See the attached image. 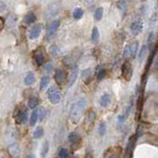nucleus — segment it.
I'll list each match as a JSON object with an SVG mask.
<instances>
[{
    "label": "nucleus",
    "instance_id": "b1692460",
    "mask_svg": "<svg viewBox=\"0 0 158 158\" xmlns=\"http://www.w3.org/2000/svg\"><path fill=\"white\" fill-rule=\"evenodd\" d=\"M95 120H96V115H95L94 111H92V110L89 111L88 115H87V122H88L89 126H91V125H93Z\"/></svg>",
    "mask_w": 158,
    "mask_h": 158
},
{
    "label": "nucleus",
    "instance_id": "c756f323",
    "mask_svg": "<svg viewBox=\"0 0 158 158\" xmlns=\"http://www.w3.org/2000/svg\"><path fill=\"white\" fill-rule=\"evenodd\" d=\"M43 135H44V129H43V128L39 126V128L36 129V131L34 132V138H40Z\"/></svg>",
    "mask_w": 158,
    "mask_h": 158
},
{
    "label": "nucleus",
    "instance_id": "a19ab883",
    "mask_svg": "<svg viewBox=\"0 0 158 158\" xmlns=\"http://www.w3.org/2000/svg\"><path fill=\"white\" fill-rule=\"evenodd\" d=\"M89 1H93V0H89Z\"/></svg>",
    "mask_w": 158,
    "mask_h": 158
},
{
    "label": "nucleus",
    "instance_id": "ddd939ff",
    "mask_svg": "<svg viewBox=\"0 0 158 158\" xmlns=\"http://www.w3.org/2000/svg\"><path fill=\"white\" fill-rule=\"evenodd\" d=\"M111 101H112V99H111L110 94L105 93V94H103V95L101 96L100 100H99V103H100V105H101V107L106 108V107H108L109 105L111 104Z\"/></svg>",
    "mask_w": 158,
    "mask_h": 158
},
{
    "label": "nucleus",
    "instance_id": "2f4dec72",
    "mask_svg": "<svg viewBox=\"0 0 158 158\" xmlns=\"http://www.w3.org/2000/svg\"><path fill=\"white\" fill-rule=\"evenodd\" d=\"M117 6L121 11H125L126 7H128V3H125V1H122V0H119L117 3Z\"/></svg>",
    "mask_w": 158,
    "mask_h": 158
},
{
    "label": "nucleus",
    "instance_id": "e433bc0d",
    "mask_svg": "<svg viewBox=\"0 0 158 158\" xmlns=\"http://www.w3.org/2000/svg\"><path fill=\"white\" fill-rule=\"evenodd\" d=\"M26 158H36V155L35 154H29V155H27Z\"/></svg>",
    "mask_w": 158,
    "mask_h": 158
},
{
    "label": "nucleus",
    "instance_id": "72a5a7b5",
    "mask_svg": "<svg viewBox=\"0 0 158 158\" xmlns=\"http://www.w3.org/2000/svg\"><path fill=\"white\" fill-rule=\"evenodd\" d=\"M89 76H90V69H86V70H84L83 71V79H87V78H89Z\"/></svg>",
    "mask_w": 158,
    "mask_h": 158
},
{
    "label": "nucleus",
    "instance_id": "5701e85b",
    "mask_svg": "<svg viewBox=\"0 0 158 158\" xmlns=\"http://www.w3.org/2000/svg\"><path fill=\"white\" fill-rule=\"evenodd\" d=\"M35 80H36V77H35L34 73H29V74L25 77L24 82H25V85L30 86V85H32V84L35 83Z\"/></svg>",
    "mask_w": 158,
    "mask_h": 158
},
{
    "label": "nucleus",
    "instance_id": "20e7f679",
    "mask_svg": "<svg viewBox=\"0 0 158 158\" xmlns=\"http://www.w3.org/2000/svg\"><path fill=\"white\" fill-rule=\"evenodd\" d=\"M122 77L126 82H129L132 77V66L129 61H125L122 65Z\"/></svg>",
    "mask_w": 158,
    "mask_h": 158
},
{
    "label": "nucleus",
    "instance_id": "6ab92c4d",
    "mask_svg": "<svg viewBox=\"0 0 158 158\" xmlns=\"http://www.w3.org/2000/svg\"><path fill=\"white\" fill-rule=\"evenodd\" d=\"M96 75H97V79L99 80V81H101V80H103L105 77H106V75H107V70L105 69L104 67H102V66H100V67H98Z\"/></svg>",
    "mask_w": 158,
    "mask_h": 158
},
{
    "label": "nucleus",
    "instance_id": "aec40b11",
    "mask_svg": "<svg viewBox=\"0 0 158 158\" xmlns=\"http://www.w3.org/2000/svg\"><path fill=\"white\" fill-rule=\"evenodd\" d=\"M99 38H100L99 29H98L97 27H94L92 30V33H91V41H92L93 43H97Z\"/></svg>",
    "mask_w": 158,
    "mask_h": 158
},
{
    "label": "nucleus",
    "instance_id": "39448f33",
    "mask_svg": "<svg viewBox=\"0 0 158 158\" xmlns=\"http://www.w3.org/2000/svg\"><path fill=\"white\" fill-rule=\"evenodd\" d=\"M48 95V100H50L51 103L52 104L59 103V101L61 99V93L57 87H51V88H50Z\"/></svg>",
    "mask_w": 158,
    "mask_h": 158
},
{
    "label": "nucleus",
    "instance_id": "58836bf2",
    "mask_svg": "<svg viewBox=\"0 0 158 158\" xmlns=\"http://www.w3.org/2000/svg\"><path fill=\"white\" fill-rule=\"evenodd\" d=\"M140 1H142V2H144V1H146V0H140Z\"/></svg>",
    "mask_w": 158,
    "mask_h": 158
},
{
    "label": "nucleus",
    "instance_id": "412c9836",
    "mask_svg": "<svg viewBox=\"0 0 158 158\" xmlns=\"http://www.w3.org/2000/svg\"><path fill=\"white\" fill-rule=\"evenodd\" d=\"M83 15H84V11L81 8H79V7L75 8L74 10H73V12H72V16H73V18H74L75 20L81 19L83 17Z\"/></svg>",
    "mask_w": 158,
    "mask_h": 158
},
{
    "label": "nucleus",
    "instance_id": "f8f14e48",
    "mask_svg": "<svg viewBox=\"0 0 158 158\" xmlns=\"http://www.w3.org/2000/svg\"><path fill=\"white\" fill-rule=\"evenodd\" d=\"M34 58H35V61H36V63H37L38 66L43 65L44 63H45V57L44 52L42 51L41 50H37L36 51H35V54H34Z\"/></svg>",
    "mask_w": 158,
    "mask_h": 158
},
{
    "label": "nucleus",
    "instance_id": "ea45409f",
    "mask_svg": "<svg viewBox=\"0 0 158 158\" xmlns=\"http://www.w3.org/2000/svg\"><path fill=\"white\" fill-rule=\"evenodd\" d=\"M73 158H78V157H76V156H74V157H73Z\"/></svg>",
    "mask_w": 158,
    "mask_h": 158
},
{
    "label": "nucleus",
    "instance_id": "4be33fe9",
    "mask_svg": "<svg viewBox=\"0 0 158 158\" xmlns=\"http://www.w3.org/2000/svg\"><path fill=\"white\" fill-rule=\"evenodd\" d=\"M103 16H104V9H103V7H99V8H97L96 10H95V12H94V19L96 20V21L102 20Z\"/></svg>",
    "mask_w": 158,
    "mask_h": 158
},
{
    "label": "nucleus",
    "instance_id": "473e14b6",
    "mask_svg": "<svg viewBox=\"0 0 158 158\" xmlns=\"http://www.w3.org/2000/svg\"><path fill=\"white\" fill-rule=\"evenodd\" d=\"M68 150L66 148H61L60 150L58 151V157L59 158H67L68 157Z\"/></svg>",
    "mask_w": 158,
    "mask_h": 158
},
{
    "label": "nucleus",
    "instance_id": "dca6fc26",
    "mask_svg": "<svg viewBox=\"0 0 158 158\" xmlns=\"http://www.w3.org/2000/svg\"><path fill=\"white\" fill-rule=\"evenodd\" d=\"M154 41H155V34H154V32H150L148 37H147V42H146V47L148 51H151Z\"/></svg>",
    "mask_w": 158,
    "mask_h": 158
},
{
    "label": "nucleus",
    "instance_id": "a211bd4d",
    "mask_svg": "<svg viewBox=\"0 0 158 158\" xmlns=\"http://www.w3.org/2000/svg\"><path fill=\"white\" fill-rule=\"evenodd\" d=\"M147 47H146V45H143L141 48H139V51L138 52V60L139 61H142L143 59H144V57H146V54H147Z\"/></svg>",
    "mask_w": 158,
    "mask_h": 158
},
{
    "label": "nucleus",
    "instance_id": "393cba45",
    "mask_svg": "<svg viewBox=\"0 0 158 158\" xmlns=\"http://www.w3.org/2000/svg\"><path fill=\"white\" fill-rule=\"evenodd\" d=\"M50 52L52 55H54V57H58V55L60 54L61 51H60V48H59V47L54 45H51V47L50 48Z\"/></svg>",
    "mask_w": 158,
    "mask_h": 158
},
{
    "label": "nucleus",
    "instance_id": "2eb2a0df",
    "mask_svg": "<svg viewBox=\"0 0 158 158\" xmlns=\"http://www.w3.org/2000/svg\"><path fill=\"white\" fill-rule=\"evenodd\" d=\"M68 140L71 144H78L81 141V138L78 133L76 132H70L69 135H68Z\"/></svg>",
    "mask_w": 158,
    "mask_h": 158
},
{
    "label": "nucleus",
    "instance_id": "7ed1b4c3",
    "mask_svg": "<svg viewBox=\"0 0 158 158\" xmlns=\"http://www.w3.org/2000/svg\"><path fill=\"white\" fill-rule=\"evenodd\" d=\"M60 10H61V2L55 1L54 3H51L45 12V18H52V17L57 16V14L60 12Z\"/></svg>",
    "mask_w": 158,
    "mask_h": 158
},
{
    "label": "nucleus",
    "instance_id": "9b49d317",
    "mask_svg": "<svg viewBox=\"0 0 158 158\" xmlns=\"http://www.w3.org/2000/svg\"><path fill=\"white\" fill-rule=\"evenodd\" d=\"M42 32V25L41 24H36L31 28V30L29 32V38L31 40H36L37 38H39Z\"/></svg>",
    "mask_w": 158,
    "mask_h": 158
},
{
    "label": "nucleus",
    "instance_id": "9d476101",
    "mask_svg": "<svg viewBox=\"0 0 158 158\" xmlns=\"http://www.w3.org/2000/svg\"><path fill=\"white\" fill-rule=\"evenodd\" d=\"M129 29H131V32L135 35V36H138V34H140L143 30V23L142 21H135L131 24L129 26Z\"/></svg>",
    "mask_w": 158,
    "mask_h": 158
},
{
    "label": "nucleus",
    "instance_id": "f03ea898",
    "mask_svg": "<svg viewBox=\"0 0 158 158\" xmlns=\"http://www.w3.org/2000/svg\"><path fill=\"white\" fill-rule=\"evenodd\" d=\"M138 51H139V43H138V41H135V42H132V44L125 45L124 48V51H122V57L125 59L135 58L136 55H138Z\"/></svg>",
    "mask_w": 158,
    "mask_h": 158
},
{
    "label": "nucleus",
    "instance_id": "4468645a",
    "mask_svg": "<svg viewBox=\"0 0 158 158\" xmlns=\"http://www.w3.org/2000/svg\"><path fill=\"white\" fill-rule=\"evenodd\" d=\"M77 76H78V68L77 66L72 68V72L70 73L69 76H68V81H69V87H71L73 84L75 83L76 79H77Z\"/></svg>",
    "mask_w": 158,
    "mask_h": 158
},
{
    "label": "nucleus",
    "instance_id": "6e6552de",
    "mask_svg": "<svg viewBox=\"0 0 158 158\" xmlns=\"http://www.w3.org/2000/svg\"><path fill=\"white\" fill-rule=\"evenodd\" d=\"M60 26V20H54L52 21V22L50 24V26H48V30H47V37L48 39L52 38L57 33V29Z\"/></svg>",
    "mask_w": 158,
    "mask_h": 158
},
{
    "label": "nucleus",
    "instance_id": "f3484780",
    "mask_svg": "<svg viewBox=\"0 0 158 158\" xmlns=\"http://www.w3.org/2000/svg\"><path fill=\"white\" fill-rule=\"evenodd\" d=\"M36 20H37V16L33 11H30L26 14V16H25V23L26 24H29L30 25V24H33Z\"/></svg>",
    "mask_w": 158,
    "mask_h": 158
},
{
    "label": "nucleus",
    "instance_id": "f257e3e1",
    "mask_svg": "<svg viewBox=\"0 0 158 158\" xmlns=\"http://www.w3.org/2000/svg\"><path fill=\"white\" fill-rule=\"evenodd\" d=\"M86 105H87V101L85 98H81V99H79L72 105L69 113L70 120L72 121V122H75L76 124V122H78L80 121V119H81L83 116L84 111H85Z\"/></svg>",
    "mask_w": 158,
    "mask_h": 158
},
{
    "label": "nucleus",
    "instance_id": "1a4fd4ad",
    "mask_svg": "<svg viewBox=\"0 0 158 158\" xmlns=\"http://www.w3.org/2000/svg\"><path fill=\"white\" fill-rule=\"evenodd\" d=\"M66 79H67V74L63 69H57L54 73V80L58 85L64 84Z\"/></svg>",
    "mask_w": 158,
    "mask_h": 158
},
{
    "label": "nucleus",
    "instance_id": "4c0bfd02",
    "mask_svg": "<svg viewBox=\"0 0 158 158\" xmlns=\"http://www.w3.org/2000/svg\"><path fill=\"white\" fill-rule=\"evenodd\" d=\"M122 1H125V3H129V2H131L132 0H122Z\"/></svg>",
    "mask_w": 158,
    "mask_h": 158
},
{
    "label": "nucleus",
    "instance_id": "cd10ccee",
    "mask_svg": "<svg viewBox=\"0 0 158 158\" xmlns=\"http://www.w3.org/2000/svg\"><path fill=\"white\" fill-rule=\"evenodd\" d=\"M28 105H29V108L35 109L39 105V99L36 97H32L29 100V102H28Z\"/></svg>",
    "mask_w": 158,
    "mask_h": 158
},
{
    "label": "nucleus",
    "instance_id": "c9c22d12",
    "mask_svg": "<svg viewBox=\"0 0 158 158\" xmlns=\"http://www.w3.org/2000/svg\"><path fill=\"white\" fill-rule=\"evenodd\" d=\"M45 69H47L48 71H51L52 70V64H51V63L50 64H48L47 66H45Z\"/></svg>",
    "mask_w": 158,
    "mask_h": 158
},
{
    "label": "nucleus",
    "instance_id": "a878e982",
    "mask_svg": "<svg viewBox=\"0 0 158 158\" xmlns=\"http://www.w3.org/2000/svg\"><path fill=\"white\" fill-rule=\"evenodd\" d=\"M48 152V142L45 140V141L44 142L43 146H42V149H41V156H42V158H45Z\"/></svg>",
    "mask_w": 158,
    "mask_h": 158
},
{
    "label": "nucleus",
    "instance_id": "f704fd0d",
    "mask_svg": "<svg viewBox=\"0 0 158 158\" xmlns=\"http://www.w3.org/2000/svg\"><path fill=\"white\" fill-rule=\"evenodd\" d=\"M5 9H6V4L3 1H1V0H0V12L4 11Z\"/></svg>",
    "mask_w": 158,
    "mask_h": 158
},
{
    "label": "nucleus",
    "instance_id": "423d86ee",
    "mask_svg": "<svg viewBox=\"0 0 158 158\" xmlns=\"http://www.w3.org/2000/svg\"><path fill=\"white\" fill-rule=\"evenodd\" d=\"M103 158H122V148L120 146H112L104 153Z\"/></svg>",
    "mask_w": 158,
    "mask_h": 158
},
{
    "label": "nucleus",
    "instance_id": "7c9ffc66",
    "mask_svg": "<svg viewBox=\"0 0 158 158\" xmlns=\"http://www.w3.org/2000/svg\"><path fill=\"white\" fill-rule=\"evenodd\" d=\"M107 131V125H106V122H101L100 125H99V129H98V132H99L100 135H104L105 132Z\"/></svg>",
    "mask_w": 158,
    "mask_h": 158
},
{
    "label": "nucleus",
    "instance_id": "c85d7f7f",
    "mask_svg": "<svg viewBox=\"0 0 158 158\" xmlns=\"http://www.w3.org/2000/svg\"><path fill=\"white\" fill-rule=\"evenodd\" d=\"M48 83H50V77L48 76H44L42 77L41 79V84H40V87L41 89H45V87L48 85Z\"/></svg>",
    "mask_w": 158,
    "mask_h": 158
},
{
    "label": "nucleus",
    "instance_id": "bb28decb",
    "mask_svg": "<svg viewBox=\"0 0 158 158\" xmlns=\"http://www.w3.org/2000/svg\"><path fill=\"white\" fill-rule=\"evenodd\" d=\"M38 117H39V111L35 110L33 113L31 115V119H30V124L31 125H36V122L38 121Z\"/></svg>",
    "mask_w": 158,
    "mask_h": 158
},
{
    "label": "nucleus",
    "instance_id": "0eeeda50",
    "mask_svg": "<svg viewBox=\"0 0 158 158\" xmlns=\"http://www.w3.org/2000/svg\"><path fill=\"white\" fill-rule=\"evenodd\" d=\"M27 117H28V112L26 109L24 108H18L14 113V119L17 124H23L27 121Z\"/></svg>",
    "mask_w": 158,
    "mask_h": 158
}]
</instances>
